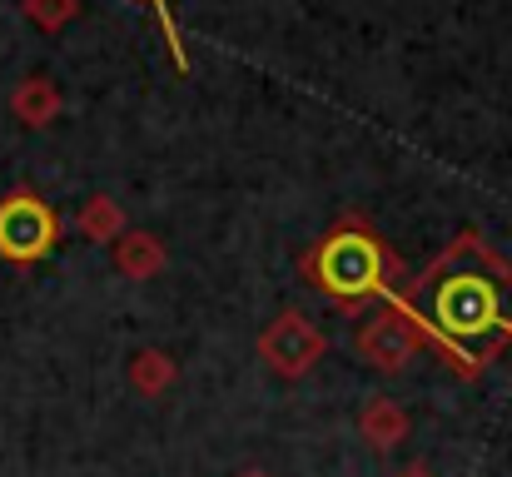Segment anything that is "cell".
<instances>
[{"label":"cell","instance_id":"9c48e42d","mask_svg":"<svg viewBox=\"0 0 512 477\" xmlns=\"http://www.w3.org/2000/svg\"><path fill=\"white\" fill-rule=\"evenodd\" d=\"M80 234H85L90 244L120 239V234H125V209H120L110 194H95V199H85V209H80Z\"/></svg>","mask_w":512,"mask_h":477},{"label":"cell","instance_id":"5b68a950","mask_svg":"<svg viewBox=\"0 0 512 477\" xmlns=\"http://www.w3.org/2000/svg\"><path fill=\"white\" fill-rule=\"evenodd\" d=\"M324 348H329V338L304 314H294V309L279 314L259 333V358H264L279 378H304V373L324 358Z\"/></svg>","mask_w":512,"mask_h":477},{"label":"cell","instance_id":"8992f818","mask_svg":"<svg viewBox=\"0 0 512 477\" xmlns=\"http://www.w3.org/2000/svg\"><path fill=\"white\" fill-rule=\"evenodd\" d=\"M358 433H363V443L368 448H378V453H388V448H398L403 438H408V413L393 403V398H368L363 403V413H358Z\"/></svg>","mask_w":512,"mask_h":477},{"label":"cell","instance_id":"30bf717a","mask_svg":"<svg viewBox=\"0 0 512 477\" xmlns=\"http://www.w3.org/2000/svg\"><path fill=\"white\" fill-rule=\"evenodd\" d=\"M130 383H135V393L160 398V393L174 383V358H170V353H160V348L135 353V363H130Z\"/></svg>","mask_w":512,"mask_h":477},{"label":"cell","instance_id":"7c38bea8","mask_svg":"<svg viewBox=\"0 0 512 477\" xmlns=\"http://www.w3.org/2000/svg\"><path fill=\"white\" fill-rule=\"evenodd\" d=\"M150 5H155V15H160V25H165V35H170L174 65H179V70H189V55H184V45H179V30H174V20H170V5H165V0H150Z\"/></svg>","mask_w":512,"mask_h":477},{"label":"cell","instance_id":"7a4b0ae2","mask_svg":"<svg viewBox=\"0 0 512 477\" xmlns=\"http://www.w3.org/2000/svg\"><path fill=\"white\" fill-rule=\"evenodd\" d=\"M433 323H438L433 338L453 353L458 368H463V358H458V348L448 338H483L493 328H512V318H503L498 284L483 279V274H453V279H443L438 294H433Z\"/></svg>","mask_w":512,"mask_h":477},{"label":"cell","instance_id":"277c9868","mask_svg":"<svg viewBox=\"0 0 512 477\" xmlns=\"http://www.w3.org/2000/svg\"><path fill=\"white\" fill-rule=\"evenodd\" d=\"M423 343H438L433 328L423 318H413L408 309H383L358 328V358L378 373H403Z\"/></svg>","mask_w":512,"mask_h":477},{"label":"cell","instance_id":"6da1fadb","mask_svg":"<svg viewBox=\"0 0 512 477\" xmlns=\"http://www.w3.org/2000/svg\"><path fill=\"white\" fill-rule=\"evenodd\" d=\"M309 274H314V284H319L324 294H334L343 304H358V299L388 289V279H383V274H388V259H383L378 239L353 234V229L329 234V239L314 249Z\"/></svg>","mask_w":512,"mask_h":477},{"label":"cell","instance_id":"8fae6325","mask_svg":"<svg viewBox=\"0 0 512 477\" xmlns=\"http://www.w3.org/2000/svg\"><path fill=\"white\" fill-rule=\"evenodd\" d=\"M75 10H80V0H25V15L45 30H60L65 20H75Z\"/></svg>","mask_w":512,"mask_h":477},{"label":"cell","instance_id":"5bb4252c","mask_svg":"<svg viewBox=\"0 0 512 477\" xmlns=\"http://www.w3.org/2000/svg\"><path fill=\"white\" fill-rule=\"evenodd\" d=\"M239 477H274V473H264V468H244Z\"/></svg>","mask_w":512,"mask_h":477},{"label":"cell","instance_id":"3957f363","mask_svg":"<svg viewBox=\"0 0 512 477\" xmlns=\"http://www.w3.org/2000/svg\"><path fill=\"white\" fill-rule=\"evenodd\" d=\"M55 209L30 194V189H15L0 199V259L10 264H40L50 249H55Z\"/></svg>","mask_w":512,"mask_h":477},{"label":"cell","instance_id":"4fadbf2b","mask_svg":"<svg viewBox=\"0 0 512 477\" xmlns=\"http://www.w3.org/2000/svg\"><path fill=\"white\" fill-rule=\"evenodd\" d=\"M398 477H433V473H428L423 463H408V468H403V473H398Z\"/></svg>","mask_w":512,"mask_h":477},{"label":"cell","instance_id":"52a82bcc","mask_svg":"<svg viewBox=\"0 0 512 477\" xmlns=\"http://www.w3.org/2000/svg\"><path fill=\"white\" fill-rule=\"evenodd\" d=\"M115 264L125 279H155L165 269V244L155 234H120L115 239Z\"/></svg>","mask_w":512,"mask_h":477},{"label":"cell","instance_id":"ba28073f","mask_svg":"<svg viewBox=\"0 0 512 477\" xmlns=\"http://www.w3.org/2000/svg\"><path fill=\"white\" fill-rule=\"evenodd\" d=\"M10 105H15V120H20V125L45 130V125L60 115V90H55L45 75H30V80L15 90V100H10Z\"/></svg>","mask_w":512,"mask_h":477}]
</instances>
